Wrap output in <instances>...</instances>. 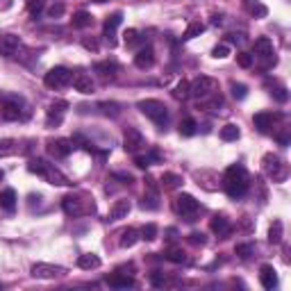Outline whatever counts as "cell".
<instances>
[{
  "mask_svg": "<svg viewBox=\"0 0 291 291\" xmlns=\"http://www.w3.org/2000/svg\"><path fill=\"white\" fill-rule=\"evenodd\" d=\"M223 187H225V191H227V196H230V198L246 196V191H248V173H246V168L239 166V164H232V166L225 171V175H223Z\"/></svg>",
  "mask_w": 291,
  "mask_h": 291,
  "instance_id": "1",
  "label": "cell"
},
{
  "mask_svg": "<svg viewBox=\"0 0 291 291\" xmlns=\"http://www.w3.org/2000/svg\"><path fill=\"white\" fill-rule=\"evenodd\" d=\"M28 171L39 175V178H44L48 184H55V187H66V184H71L69 178H66L60 168H55V164H48L44 159H30Z\"/></svg>",
  "mask_w": 291,
  "mask_h": 291,
  "instance_id": "2",
  "label": "cell"
},
{
  "mask_svg": "<svg viewBox=\"0 0 291 291\" xmlns=\"http://www.w3.org/2000/svg\"><path fill=\"white\" fill-rule=\"evenodd\" d=\"M137 107L141 109V114L146 116V119H150L155 125H159V128H164V125L168 123V109L162 100L146 98V100H139Z\"/></svg>",
  "mask_w": 291,
  "mask_h": 291,
  "instance_id": "3",
  "label": "cell"
},
{
  "mask_svg": "<svg viewBox=\"0 0 291 291\" xmlns=\"http://www.w3.org/2000/svg\"><path fill=\"white\" fill-rule=\"evenodd\" d=\"M28 53L23 46V41L16 35H5L0 37V55L7 60H23V55Z\"/></svg>",
  "mask_w": 291,
  "mask_h": 291,
  "instance_id": "4",
  "label": "cell"
},
{
  "mask_svg": "<svg viewBox=\"0 0 291 291\" xmlns=\"http://www.w3.org/2000/svg\"><path fill=\"white\" fill-rule=\"evenodd\" d=\"M214 91H216V82L212 78H207V75H198L193 82H189V96H193L198 100L209 98Z\"/></svg>",
  "mask_w": 291,
  "mask_h": 291,
  "instance_id": "5",
  "label": "cell"
},
{
  "mask_svg": "<svg viewBox=\"0 0 291 291\" xmlns=\"http://www.w3.org/2000/svg\"><path fill=\"white\" fill-rule=\"evenodd\" d=\"M71 78H73V73H71L69 69H64V66H55V69H50L48 73H46L44 82H46L48 89H64V87L71 84Z\"/></svg>",
  "mask_w": 291,
  "mask_h": 291,
  "instance_id": "6",
  "label": "cell"
},
{
  "mask_svg": "<svg viewBox=\"0 0 291 291\" xmlns=\"http://www.w3.org/2000/svg\"><path fill=\"white\" fill-rule=\"evenodd\" d=\"M0 116L5 121H21L23 116H28V112L23 109V100L21 98H3V103H0Z\"/></svg>",
  "mask_w": 291,
  "mask_h": 291,
  "instance_id": "7",
  "label": "cell"
},
{
  "mask_svg": "<svg viewBox=\"0 0 291 291\" xmlns=\"http://www.w3.org/2000/svg\"><path fill=\"white\" fill-rule=\"evenodd\" d=\"M261 162H264V171L268 173V178H271L273 182H282V180L286 178V164L282 162L277 155L268 153V155H264Z\"/></svg>",
  "mask_w": 291,
  "mask_h": 291,
  "instance_id": "8",
  "label": "cell"
},
{
  "mask_svg": "<svg viewBox=\"0 0 291 291\" xmlns=\"http://www.w3.org/2000/svg\"><path fill=\"white\" fill-rule=\"evenodd\" d=\"M255 55L259 57V60H264V69H271V66H275V50H273V41L268 39V37H259V39H255Z\"/></svg>",
  "mask_w": 291,
  "mask_h": 291,
  "instance_id": "9",
  "label": "cell"
},
{
  "mask_svg": "<svg viewBox=\"0 0 291 291\" xmlns=\"http://www.w3.org/2000/svg\"><path fill=\"white\" fill-rule=\"evenodd\" d=\"M198 209H200V205H198V200L191 193H180V196L175 198V212H178L180 216H184L187 221H193Z\"/></svg>",
  "mask_w": 291,
  "mask_h": 291,
  "instance_id": "10",
  "label": "cell"
},
{
  "mask_svg": "<svg viewBox=\"0 0 291 291\" xmlns=\"http://www.w3.org/2000/svg\"><path fill=\"white\" fill-rule=\"evenodd\" d=\"M32 275L39 277V280H55V277H64L66 268L55 266V264H46V261H39V264L32 266Z\"/></svg>",
  "mask_w": 291,
  "mask_h": 291,
  "instance_id": "11",
  "label": "cell"
},
{
  "mask_svg": "<svg viewBox=\"0 0 291 291\" xmlns=\"http://www.w3.org/2000/svg\"><path fill=\"white\" fill-rule=\"evenodd\" d=\"M143 146H146V139H143V134L139 132L137 128H128V130H125V134H123V148H125V153L137 155Z\"/></svg>",
  "mask_w": 291,
  "mask_h": 291,
  "instance_id": "12",
  "label": "cell"
},
{
  "mask_svg": "<svg viewBox=\"0 0 291 291\" xmlns=\"http://www.w3.org/2000/svg\"><path fill=\"white\" fill-rule=\"evenodd\" d=\"M48 153L55 159H64L73 153V141L71 139H50L48 141Z\"/></svg>",
  "mask_w": 291,
  "mask_h": 291,
  "instance_id": "13",
  "label": "cell"
},
{
  "mask_svg": "<svg viewBox=\"0 0 291 291\" xmlns=\"http://www.w3.org/2000/svg\"><path fill=\"white\" fill-rule=\"evenodd\" d=\"M121 21H123V14H121V12H114L112 16H107V21H105V25H103V37L107 39L109 48L116 46V28L121 25Z\"/></svg>",
  "mask_w": 291,
  "mask_h": 291,
  "instance_id": "14",
  "label": "cell"
},
{
  "mask_svg": "<svg viewBox=\"0 0 291 291\" xmlns=\"http://www.w3.org/2000/svg\"><path fill=\"white\" fill-rule=\"evenodd\" d=\"M143 207L148 209H157L159 207V189H157V182H155V178H146V196H143Z\"/></svg>",
  "mask_w": 291,
  "mask_h": 291,
  "instance_id": "15",
  "label": "cell"
},
{
  "mask_svg": "<svg viewBox=\"0 0 291 291\" xmlns=\"http://www.w3.org/2000/svg\"><path fill=\"white\" fill-rule=\"evenodd\" d=\"M62 207H64V212L69 214V216H82L84 212H94V209L84 207L82 200H80V196H66L64 200H62Z\"/></svg>",
  "mask_w": 291,
  "mask_h": 291,
  "instance_id": "16",
  "label": "cell"
},
{
  "mask_svg": "<svg viewBox=\"0 0 291 291\" xmlns=\"http://www.w3.org/2000/svg\"><path fill=\"white\" fill-rule=\"evenodd\" d=\"M66 107H69V103H66V100H57V103H53L48 107V119H46V123H48L50 128H53V125H60L62 121H64Z\"/></svg>",
  "mask_w": 291,
  "mask_h": 291,
  "instance_id": "17",
  "label": "cell"
},
{
  "mask_svg": "<svg viewBox=\"0 0 291 291\" xmlns=\"http://www.w3.org/2000/svg\"><path fill=\"white\" fill-rule=\"evenodd\" d=\"M134 64H137V69H150V66L155 64V50H153V46H143V48L134 55Z\"/></svg>",
  "mask_w": 291,
  "mask_h": 291,
  "instance_id": "18",
  "label": "cell"
},
{
  "mask_svg": "<svg viewBox=\"0 0 291 291\" xmlns=\"http://www.w3.org/2000/svg\"><path fill=\"white\" fill-rule=\"evenodd\" d=\"M71 82H73L75 91H80V94H84V96L94 94V80L87 73H75L73 78H71Z\"/></svg>",
  "mask_w": 291,
  "mask_h": 291,
  "instance_id": "19",
  "label": "cell"
},
{
  "mask_svg": "<svg viewBox=\"0 0 291 291\" xmlns=\"http://www.w3.org/2000/svg\"><path fill=\"white\" fill-rule=\"evenodd\" d=\"M107 284L114 286V289H130L134 286V280L123 271H116L114 275H107Z\"/></svg>",
  "mask_w": 291,
  "mask_h": 291,
  "instance_id": "20",
  "label": "cell"
},
{
  "mask_svg": "<svg viewBox=\"0 0 291 291\" xmlns=\"http://www.w3.org/2000/svg\"><path fill=\"white\" fill-rule=\"evenodd\" d=\"M130 209H132L130 200H116L112 205V209H109L107 218H109V221H121V218H125L130 214Z\"/></svg>",
  "mask_w": 291,
  "mask_h": 291,
  "instance_id": "21",
  "label": "cell"
},
{
  "mask_svg": "<svg viewBox=\"0 0 291 291\" xmlns=\"http://www.w3.org/2000/svg\"><path fill=\"white\" fill-rule=\"evenodd\" d=\"M259 282L264 289H273V286L277 284V273L271 264H264V266L259 268Z\"/></svg>",
  "mask_w": 291,
  "mask_h": 291,
  "instance_id": "22",
  "label": "cell"
},
{
  "mask_svg": "<svg viewBox=\"0 0 291 291\" xmlns=\"http://www.w3.org/2000/svg\"><path fill=\"white\" fill-rule=\"evenodd\" d=\"M209 227H212L214 234H218V237H225V234H230V221H227V216H223V214H216V216H212V221H209Z\"/></svg>",
  "mask_w": 291,
  "mask_h": 291,
  "instance_id": "23",
  "label": "cell"
},
{
  "mask_svg": "<svg viewBox=\"0 0 291 291\" xmlns=\"http://www.w3.org/2000/svg\"><path fill=\"white\" fill-rule=\"evenodd\" d=\"M252 123H255V128L259 130L261 134H268L273 130V114H266V112H259L255 114V119H252Z\"/></svg>",
  "mask_w": 291,
  "mask_h": 291,
  "instance_id": "24",
  "label": "cell"
},
{
  "mask_svg": "<svg viewBox=\"0 0 291 291\" xmlns=\"http://www.w3.org/2000/svg\"><path fill=\"white\" fill-rule=\"evenodd\" d=\"M0 209H5V212H14L16 209V191L14 189H3V191H0Z\"/></svg>",
  "mask_w": 291,
  "mask_h": 291,
  "instance_id": "25",
  "label": "cell"
},
{
  "mask_svg": "<svg viewBox=\"0 0 291 291\" xmlns=\"http://www.w3.org/2000/svg\"><path fill=\"white\" fill-rule=\"evenodd\" d=\"M94 71L100 75V78H114L116 75V71H119V66H116V62H109V60H105V62H98V64L94 66Z\"/></svg>",
  "mask_w": 291,
  "mask_h": 291,
  "instance_id": "26",
  "label": "cell"
},
{
  "mask_svg": "<svg viewBox=\"0 0 291 291\" xmlns=\"http://www.w3.org/2000/svg\"><path fill=\"white\" fill-rule=\"evenodd\" d=\"M78 266L84 268V271H94V268H100V257L94 255V252L80 255V257H78Z\"/></svg>",
  "mask_w": 291,
  "mask_h": 291,
  "instance_id": "27",
  "label": "cell"
},
{
  "mask_svg": "<svg viewBox=\"0 0 291 291\" xmlns=\"http://www.w3.org/2000/svg\"><path fill=\"white\" fill-rule=\"evenodd\" d=\"M91 23H94V16H91L89 12H84V10L75 12L73 19H71V25H73V28H78V30H84V28H89Z\"/></svg>",
  "mask_w": 291,
  "mask_h": 291,
  "instance_id": "28",
  "label": "cell"
},
{
  "mask_svg": "<svg viewBox=\"0 0 291 291\" xmlns=\"http://www.w3.org/2000/svg\"><path fill=\"white\" fill-rule=\"evenodd\" d=\"M162 159V155L157 153V150H153V153H148V155H137L134 157V164H137L139 168H148V166H153L155 162H159Z\"/></svg>",
  "mask_w": 291,
  "mask_h": 291,
  "instance_id": "29",
  "label": "cell"
},
{
  "mask_svg": "<svg viewBox=\"0 0 291 291\" xmlns=\"http://www.w3.org/2000/svg\"><path fill=\"white\" fill-rule=\"evenodd\" d=\"M139 239H141V237H139V232L134 230V227H128V230L121 232V246H123V248H132Z\"/></svg>",
  "mask_w": 291,
  "mask_h": 291,
  "instance_id": "30",
  "label": "cell"
},
{
  "mask_svg": "<svg viewBox=\"0 0 291 291\" xmlns=\"http://www.w3.org/2000/svg\"><path fill=\"white\" fill-rule=\"evenodd\" d=\"M202 30H205V25H202V23H200V21H191V23H189V25H187V30H184L182 39H184V41L193 39V37L202 35Z\"/></svg>",
  "mask_w": 291,
  "mask_h": 291,
  "instance_id": "31",
  "label": "cell"
},
{
  "mask_svg": "<svg viewBox=\"0 0 291 291\" xmlns=\"http://www.w3.org/2000/svg\"><path fill=\"white\" fill-rule=\"evenodd\" d=\"M239 134H241V132H239V128L234 123H227V125H223V128H221V139H223V141H237Z\"/></svg>",
  "mask_w": 291,
  "mask_h": 291,
  "instance_id": "32",
  "label": "cell"
},
{
  "mask_svg": "<svg viewBox=\"0 0 291 291\" xmlns=\"http://www.w3.org/2000/svg\"><path fill=\"white\" fill-rule=\"evenodd\" d=\"M182 184V178H180L178 173H164L162 175V187L164 189H178Z\"/></svg>",
  "mask_w": 291,
  "mask_h": 291,
  "instance_id": "33",
  "label": "cell"
},
{
  "mask_svg": "<svg viewBox=\"0 0 291 291\" xmlns=\"http://www.w3.org/2000/svg\"><path fill=\"white\" fill-rule=\"evenodd\" d=\"M282 241V221H273L271 230H268V243H273V246H277V243Z\"/></svg>",
  "mask_w": 291,
  "mask_h": 291,
  "instance_id": "34",
  "label": "cell"
},
{
  "mask_svg": "<svg viewBox=\"0 0 291 291\" xmlns=\"http://www.w3.org/2000/svg\"><path fill=\"white\" fill-rule=\"evenodd\" d=\"M166 259H168V261H173V264H182V261L187 259V255H184L182 248L171 246V248L166 250Z\"/></svg>",
  "mask_w": 291,
  "mask_h": 291,
  "instance_id": "35",
  "label": "cell"
},
{
  "mask_svg": "<svg viewBox=\"0 0 291 291\" xmlns=\"http://www.w3.org/2000/svg\"><path fill=\"white\" fill-rule=\"evenodd\" d=\"M16 141L14 139H0V157H7V155H14L16 153Z\"/></svg>",
  "mask_w": 291,
  "mask_h": 291,
  "instance_id": "36",
  "label": "cell"
},
{
  "mask_svg": "<svg viewBox=\"0 0 291 291\" xmlns=\"http://www.w3.org/2000/svg\"><path fill=\"white\" fill-rule=\"evenodd\" d=\"M196 121L193 119H184L182 123H180V134H182V137H193V134H196Z\"/></svg>",
  "mask_w": 291,
  "mask_h": 291,
  "instance_id": "37",
  "label": "cell"
},
{
  "mask_svg": "<svg viewBox=\"0 0 291 291\" xmlns=\"http://www.w3.org/2000/svg\"><path fill=\"white\" fill-rule=\"evenodd\" d=\"M173 96H175L178 100L189 98V82H187V80H180V82L175 84V89H173Z\"/></svg>",
  "mask_w": 291,
  "mask_h": 291,
  "instance_id": "38",
  "label": "cell"
},
{
  "mask_svg": "<svg viewBox=\"0 0 291 291\" xmlns=\"http://www.w3.org/2000/svg\"><path fill=\"white\" fill-rule=\"evenodd\" d=\"M123 41L128 48H132V46H137L139 41H141V37H139V30H134V28H130V30L123 32Z\"/></svg>",
  "mask_w": 291,
  "mask_h": 291,
  "instance_id": "39",
  "label": "cell"
},
{
  "mask_svg": "<svg viewBox=\"0 0 291 291\" xmlns=\"http://www.w3.org/2000/svg\"><path fill=\"white\" fill-rule=\"evenodd\" d=\"M98 107L103 109V114H105V116H112V119H114V116H119V114H121V105H119V103H100Z\"/></svg>",
  "mask_w": 291,
  "mask_h": 291,
  "instance_id": "40",
  "label": "cell"
},
{
  "mask_svg": "<svg viewBox=\"0 0 291 291\" xmlns=\"http://www.w3.org/2000/svg\"><path fill=\"white\" fill-rule=\"evenodd\" d=\"M234 252H237L241 259H248L250 255H255V246H252V243H239V246L234 248Z\"/></svg>",
  "mask_w": 291,
  "mask_h": 291,
  "instance_id": "41",
  "label": "cell"
},
{
  "mask_svg": "<svg viewBox=\"0 0 291 291\" xmlns=\"http://www.w3.org/2000/svg\"><path fill=\"white\" fill-rule=\"evenodd\" d=\"M141 239H146V241H155V239H157V225H155V223H148V225L141 230Z\"/></svg>",
  "mask_w": 291,
  "mask_h": 291,
  "instance_id": "42",
  "label": "cell"
},
{
  "mask_svg": "<svg viewBox=\"0 0 291 291\" xmlns=\"http://www.w3.org/2000/svg\"><path fill=\"white\" fill-rule=\"evenodd\" d=\"M271 96L277 100V103H286V100H289V94H286V89L282 87V84H275V87H273Z\"/></svg>",
  "mask_w": 291,
  "mask_h": 291,
  "instance_id": "43",
  "label": "cell"
},
{
  "mask_svg": "<svg viewBox=\"0 0 291 291\" xmlns=\"http://www.w3.org/2000/svg\"><path fill=\"white\" fill-rule=\"evenodd\" d=\"M246 94H248V89H246V84H239V82H232V96L237 100H243L246 98Z\"/></svg>",
  "mask_w": 291,
  "mask_h": 291,
  "instance_id": "44",
  "label": "cell"
},
{
  "mask_svg": "<svg viewBox=\"0 0 291 291\" xmlns=\"http://www.w3.org/2000/svg\"><path fill=\"white\" fill-rule=\"evenodd\" d=\"M237 64L241 66V69H250V66H252V55L239 53V55H237Z\"/></svg>",
  "mask_w": 291,
  "mask_h": 291,
  "instance_id": "45",
  "label": "cell"
},
{
  "mask_svg": "<svg viewBox=\"0 0 291 291\" xmlns=\"http://www.w3.org/2000/svg\"><path fill=\"white\" fill-rule=\"evenodd\" d=\"M212 55L216 57V60H225L227 55H230V48H227L225 44H221V46H216V48L212 50Z\"/></svg>",
  "mask_w": 291,
  "mask_h": 291,
  "instance_id": "46",
  "label": "cell"
},
{
  "mask_svg": "<svg viewBox=\"0 0 291 291\" xmlns=\"http://www.w3.org/2000/svg\"><path fill=\"white\" fill-rule=\"evenodd\" d=\"M44 5H46V0H30L28 3V10H30V14H39L44 10Z\"/></svg>",
  "mask_w": 291,
  "mask_h": 291,
  "instance_id": "47",
  "label": "cell"
},
{
  "mask_svg": "<svg viewBox=\"0 0 291 291\" xmlns=\"http://www.w3.org/2000/svg\"><path fill=\"white\" fill-rule=\"evenodd\" d=\"M150 282H153V286H164L166 284V277H164V273L155 271V273H150Z\"/></svg>",
  "mask_w": 291,
  "mask_h": 291,
  "instance_id": "48",
  "label": "cell"
},
{
  "mask_svg": "<svg viewBox=\"0 0 291 291\" xmlns=\"http://www.w3.org/2000/svg\"><path fill=\"white\" fill-rule=\"evenodd\" d=\"M189 241H191L193 246H202V243H205V234H202V232H193V234H189Z\"/></svg>",
  "mask_w": 291,
  "mask_h": 291,
  "instance_id": "49",
  "label": "cell"
},
{
  "mask_svg": "<svg viewBox=\"0 0 291 291\" xmlns=\"http://www.w3.org/2000/svg\"><path fill=\"white\" fill-rule=\"evenodd\" d=\"M82 46H84L87 50H94V53H98V41H96V39H89V37H84V39H82Z\"/></svg>",
  "mask_w": 291,
  "mask_h": 291,
  "instance_id": "50",
  "label": "cell"
},
{
  "mask_svg": "<svg viewBox=\"0 0 291 291\" xmlns=\"http://www.w3.org/2000/svg\"><path fill=\"white\" fill-rule=\"evenodd\" d=\"M62 14H64V5H62V3H57V5H53V7L48 10V16H50V19H55V16H62Z\"/></svg>",
  "mask_w": 291,
  "mask_h": 291,
  "instance_id": "51",
  "label": "cell"
},
{
  "mask_svg": "<svg viewBox=\"0 0 291 291\" xmlns=\"http://www.w3.org/2000/svg\"><path fill=\"white\" fill-rule=\"evenodd\" d=\"M114 178H119V180H123V182L132 184V175H128V173H114Z\"/></svg>",
  "mask_w": 291,
  "mask_h": 291,
  "instance_id": "52",
  "label": "cell"
},
{
  "mask_svg": "<svg viewBox=\"0 0 291 291\" xmlns=\"http://www.w3.org/2000/svg\"><path fill=\"white\" fill-rule=\"evenodd\" d=\"M252 14H255V16H266V7H264V5H255V7H252Z\"/></svg>",
  "mask_w": 291,
  "mask_h": 291,
  "instance_id": "53",
  "label": "cell"
},
{
  "mask_svg": "<svg viewBox=\"0 0 291 291\" xmlns=\"http://www.w3.org/2000/svg\"><path fill=\"white\" fill-rule=\"evenodd\" d=\"M221 23H223V16L214 14V16H212V25H221Z\"/></svg>",
  "mask_w": 291,
  "mask_h": 291,
  "instance_id": "54",
  "label": "cell"
},
{
  "mask_svg": "<svg viewBox=\"0 0 291 291\" xmlns=\"http://www.w3.org/2000/svg\"><path fill=\"white\" fill-rule=\"evenodd\" d=\"M277 141H280L282 146H286V143H289V137H286V134H280V137H277Z\"/></svg>",
  "mask_w": 291,
  "mask_h": 291,
  "instance_id": "55",
  "label": "cell"
},
{
  "mask_svg": "<svg viewBox=\"0 0 291 291\" xmlns=\"http://www.w3.org/2000/svg\"><path fill=\"white\" fill-rule=\"evenodd\" d=\"M3 180H5V171H3V168H0V182H3Z\"/></svg>",
  "mask_w": 291,
  "mask_h": 291,
  "instance_id": "56",
  "label": "cell"
},
{
  "mask_svg": "<svg viewBox=\"0 0 291 291\" xmlns=\"http://www.w3.org/2000/svg\"><path fill=\"white\" fill-rule=\"evenodd\" d=\"M94 3H98V5H103V3H107V0H94Z\"/></svg>",
  "mask_w": 291,
  "mask_h": 291,
  "instance_id": "57",
  "label": "cell"
}]
</instances>
